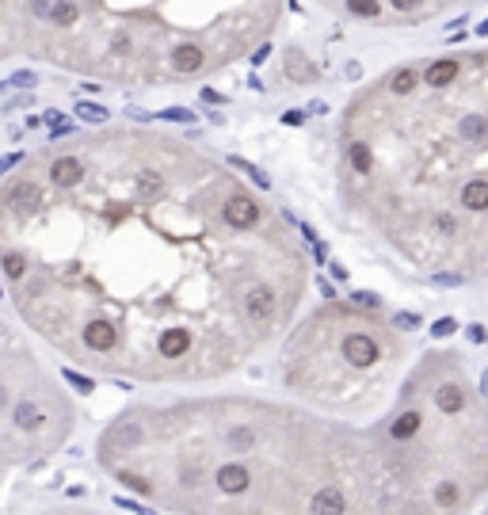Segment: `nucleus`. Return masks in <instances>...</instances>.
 <instances>
[{"instance_id":"obj_7","label":"nucleus","mask_w":488,"mask_h":515,"mask_svg":"<svg viewBox=\"0 0 488 515\" xmlns=\"http://www.w3.org/2000/svg\"><path fill=\"white\" fill-rule=\"evenodd\" d=\"M77 111H80V115H84V119H92V123H103V119H107V115H103V111H99V107H88V103H80V107H77Z\"/></svg>"},{"instance_id":"obj_3","label":"nucleus","mask_w":488,"mask_h":515,"mask_svg":"<svg viewBox=\"0 0 488 515\" xmlns=\"http://www.w3.org/2000/svg\"><path fill=\"white\" fill-rule=\"evenodd\" d=\"M340 195L405 264L488 279V50L405 61L340 119Z\"/></svg>"},{"instance_id":"obj_1","label":"nucleus","mask_w":488,"mask_h":515,"mask_svg":"<svg viewBox=\"0 0 488 515\" xmlns=\"http://www.w3.org/2000/svg\"><path fill=\"white\" fill-rule=\"evenodd\" d=\"M73 187L12 218L31 271L20 305L88 367L142 382L237 374L294 325L309 252L294 222L233 164L149 130L80 149Z\"/></svg>"},{"instance_id":"obj_4","label":"nucleus","mask_w":488,"mask_h":515,"mask_svg":"<svg viewBox=\"0 0 488 515\" xmlns=\"http://www.w3.org/2000/svg\"><path fill=\"white\" fill-rule=\"evenodd\" d=\"M405 359L408 340L378 309L328 302L286 336L279 382L317 412L359 416L393 401Z\"/></svg>"},{"instance_id":"obj_2","label":"nucleus","mask_w":488,"mask_h":515,"mask_svg":"<svg viewBox=\"0 0 488 515\" xmlns=\"http://www.w3.org/2000/svg\"><path fill=\"white\" fill-rule=\"evenodd\" d=\"M99 462L176 515H469L488 496V397L458 351H427L366 428L221 393L122 416Z\"/></svg>"},{"instance_id":"obj_8","label":"nucleus","mask_w":488,"mask_h":515,"mask_svg":"<svg viewBox=\"0 0 488 515\" xmlns=\"http://www.w3.org/2000/svg\"><path fill=\"white\" fill-rule=\"evenodd\" d=\"M16 161H20V153H8V157H4V161H0V172H8V168H12Z\"/></svg>"},{"instance_id":"obj_5","label":"nucleus","mask_w":488,"mask_h":515,"mask_svg":"<svg viewBox=\"0 0 488 515\" xmlns=\"http://www.w3.org/2000/svg\"><path fill=\"white\" fill-rule=\"evenodd\" d=\"M324 12L351 23H378V27H416L439 16L465 8L469 0H317Z\"/></svg>"},{"instance_id":"obj_9","label":"nucleus","mask_w":488,"mask_h":515,"mask_svg":"<svg viewBox=\"0 0 488 515\" xmlns=\"http://www.w3.org/2000/svg\"><path fill=\"white\" fill-rule=\"evenodd\" d=\"M8 405V386H0V408Z\"/></svg>"},{"instance_id":"obj_6","label":"nucleus","mask_w":488,"mask_h":515,"mask_svg":"<svg viewBox=\"0 0 488 515\" xmlns=\"http://www.w3.org/2000/svg\"><path fill=\"white\" fill-rule=\"evenodd\" d=\"M12 424L20 428V432H42V428L50 424V412H46V405H39V401L23 397V401H16V408H12Z\"/></svg>"}]
</instances>
